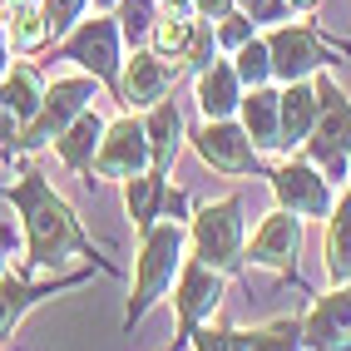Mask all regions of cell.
Masks as SVG:
<instances>
[{
  "mask_svg": "<svg viewBox=\"0 0 351 351\" xmlns=\"http://www.w3.org/2000/svg\"><path fill=\"white\" fill-rule=\"evenodd\" d=\"M238 10L252 20V25H277V20H287V15H292L287 0H238Z\"/></svg>",
  "mask_w": 351,
  "mask_h": 351,
  "instance_id": "1f68e13d",
  "label": "cell"
},
{
  "mask_svg": "<svg viewBox=\"0 0 351 351\" xmlns=\"http://www.w3.org/2000/svg\"><path fill=\"white\" fill-rule=\"evenodd\" d=\"M198 25L203 20H193V15H163V20H154V30H149V50L158 55V60H189V50H193V40H198Z\"/></svg>",
  "mask_w": 351,
  "mask_h": 351,
  "instance_id": "603a6c76",
  "label": "cell"
},
{
  "mask_svg": "<svg viewBox=\"0 0 351 351\" xmlns=\"http://www.w3.org/2000/svg\"><path fill=\"white\" fill-rule=\"evenodd\" d=\"M104 119L95 109H84L75 124H69L60 138H55V149H60V158L69 163V169H89V163H95V154H99V138H104Z\"/></svg>",
  "mask_w": 351,
  "mask_h": 351,
  "instance_id": "ffe728a7",
  "label": "cell"
},
{
  "mask_svg": "<svg viewBox=\"0 0 351 351\" xmlns=\"http://www.w3.org/2000/svg\"><path fill=\"white\" fill-rule=\"evenodd\" d=\"M267 50H272V80H282V84L312 80L326 64V45L317 40L312 25H277L267 35Z\"/></svg>",
  "mask_w": 351,
  "mask_h": 351,
  "instance_id": "30bf717a",
  "label": "cell"
},
{
  "mask_svg": "<svg viewBox=\"0 0 351 351\" xmlns=\"http://www.w3.org/2000/svg\"><path fill=\"white\" fill-rule=\"evenodd\" d=\"M297 252H302V218L277 208V213L263 218V228L252 232L247 243V263L252 267H267V272H292L297 267Z\"/></svg>",
  "mask_w": 351,
  "mask_h": 351,
  "instance_id": "7c38bea8",
  "label": "cell"
},
{
  "mask_svg": "<svg viewBox=\"0 0 351 351\" xmlns=\"http://www.w3.org/2000/svg\"><path fill=\"white\" fill-rule=\"evenodd\" d=\"M346 183H351V173H346Z\"/></svg>",
  "mask_w": 351,
  "mask_h": 351,
  "instance_id": "ab89813d",
  "label": "cell"
},
{
  "mask_svg": "<svg viewBox=\"0 0 351 351\" xmlns=\"http://www.w3.org/2000/svg\"><path fill=\"white\" fill-rule=\"evenodd\" d=\"M232 69H238V80H243L247 89H263V84L272 80V50H267V40L252 35L243 50H238V64H232Z\"/></svg>",
  "mask_w": 351,
  "mask_h": 351,
  "instance_id": "484cf974",
  "label": "cell"
},
{
  "mask_svg": "<svg viewBox=\"0 0 351 351\" xmlns=\"http://www.w3.org/2000/svg\"><path fill=\"white\" fill-rule=\"evenodd\" d=\"M302 322H272L263 332H252V351H302Z\"/></svg>",
  "mask_w": 351,
  "mask_h": 351,
  "instance_id": "f1b7e54d",
  "label": "cell"
},
{
  "mask_svg": "<svg viewBox=\"0 0 351 351\" xmlns=\"http://www.w3.org/2000/svg\"><path fill=\"white\" fill-rule=\"evenodd\" d=\"M5 30H10L15 50H40V45L50 40V25H45V15H40V0H15V5H5Z\"/></svg>",
  "mask_w": 351,
  "mask_h": 351,
  "instance_id": "cb8c5ba5",
  "label": "cell"
},
{
  "mask_svg": "<svg viewBox=\"0 0 351 351\" xmlns=\"http://www.w3.org/2000/svg\"><path fill=\"white\" fill-rule=\"evenodd\" d=\"M0 282H5V263H0Z\"/></svg>",
  "mask_w": 351,
  "mask_h": 351,
  "instance_id": "74e56055",
  "label": "cell"
},
{
  "mask_svg": "<svg viewBox=\"0 0 351 351\" xmlns=\"http://www.w3.org/2000/svg\"><path fill=\"white\" fill-rule=\"evenodd\" d=\"M183 247H189V232H183L178 218H163V223L144 228V247H138V272H134V292H129L124 326L144 322L154 302L163 292H173L178 272H183Z\"/></svg>",
  "mask_w": 351,
  "mask_h": 351,
  "instance_id": "7a4b0ae2",
  "label": "cell"
},
{
  "mask_svg": "<svg viewBox=\"0 0 351 351\" xmlns=\"http://www.w3.org/2000/svg\"><path fill=\"white\" fill-rule=\"evenodd\" d=\"M312 84H317L322 114H317V129H312V138L302 149H307V158L332 183H341L351 173V99H346V89L332 75H312Z\"/></svg>",
  "mask_w": 351,
  "mask_h": 351,
  "instance_id": "3957f363",
  "label": "cell"
},
{
  "mask_svg": "<svg viewBox=\"0 0 351 351\" xmlns=\"http://www.w3.org/2000/svg\"><path fill=\"white\" fill-rule=\"evenodd\" d=\"M119 30L129 45H144L154 30V0H119Z\"/></svg>",
  "mask_w": 351,
  "mask_h": 351,
  "instance_id": "83f0119b",
  "label": "cell"
},
{
  "mask_svg": "<svg viewBox=\"0 0 351 351\" xmlns=\"http://www.w3.org/2000/svg\"><path fill=\"white\" fill-rule=\"evenodd\" d=\"M287 5H292V10H312V5H317V0H287Z\"/></svg>",
  "mask_w": 351,
  "mask_h": 351,
  "instance_id": "d590c367",
  "label": "cell"
},
{
  "mask_svg": "<svg viewBox=\"0 0 351 351\" xmlns=\"http://www.w3.org/2000/svg\"><path fill=\"white\" fill-rule=\"evenodd\" d=\"M99 178H138V173H149L154 169V149H149V129L138 124V119H114L99 138V154L95 163H89Z\"/></svg>",
  "mask_w": 351,
  "mask_h": 351,
  "instance_id": "52a82bcc",
  "label": "cell"
},
{
  "mask_svg": "<svg viewBox=\"0 0 351 351\" xmlns=\"http://www.w3.org/2000/svg\"><path fill=\"white\" fill-rule=\"evenodd\" d=\"M124 203H129V218H134V228H154V218H158V203H163V173H138V178H129V189H124Z\"/></svg>",
  "mask_w": 351,
  "mask_h": 351,
  "instance_id": "d4e9b609",
  "label": "cell"
},
{
  "mask_svg": "<svg viewBox=\"0 0 351 351\" xmlns=\"http://www.w3.org/2000/svg\"><path fill=\"white\" fill-rule=\"evenodd\" d=\"M317 114H322V104H317V84L312 80H297V84L282 89V149L307 144L312 129H317Z\"/></svg>",
  "mask_w": 351,
  "mask_h": 351,
  "instance_id": "e0dca14e",
  "label": "cell"
},
{
  "mask_svg": "<svg viewBox=\"0 0 351 351\" xmlns=\"http://www.w3.org/2000/svg\"><path fill=\"white\" fill-rule=\"evenodd\" d=\"M80 277H55V282H25V277H5L0 282V341H5L10 332H15V322L25 317L35 302H45V297H55L60 287H75Z\"/></svg>",
  "mask_w": 351,
  "mask_h": 351,
  "instance_id": "ac0fdd59",
  "label": "cell"
},
{
  "mask_svg": "<svg viewBox=\"0 0 351 351\" xmlns=\"http://www.w3.org/2000/svg\"><path fill=\"white\" fill-rule=\"evenodd\" d=\"M193 351H252V332H193Z\"/></svg>",
  "mask_w": 351,
  "mask_h": 351,
  "instance_id": "4dcf8cb0",
  "label": "cell"
},
{
  "mask_svg": "<svg viewBox=\"0 0 351 351\" xmlns=\"http://www.w3.org/2000/svg\"><path fill=\"white\" fill-rule=\"evenodd\" d=\"M243 129L257 144V154L263 149H282V95L267 89V84L252 89V95H243Z\"/></svg>",
  "mask_w": 351,
  "mask_h": 351,
  "instance_id": "2e32d148",
  "label": "cell"
},
{
  "mask_svg": "<svg viewBox=\"0 0 351 351\" xmlns=\"http://www.w3.org/2000/svg\"><path fill=\"white\" fill-rule=\"evenodd\" d=\"M272 193H277V208H287L297 218H326L337 208V193H332V178H326L312 158H292L272 173Z\"/></svg>",
  "mask_w": 351,
  "mask_h": 351,
  "instance_id": "8992f818",
  "label": "cell"
},
{
  "mask_svg": "<svg viewBox=\"0 0 351 351\" xmlns=\"http://www.w3.org/2000/svg\"><path fill=\"white\" fill-rule=\"evenodd\" d=\"M198 109H203V119H232V114L243 109V80H238V69L213 60L198 75Z\"/></svg>",
  "mask_w": 351,
  "mask_h": 351,
  "instance_id": "9a60e30c",
  "label": "cell"
},
{
  "mask_svg": "<svg viewBox=\"0 0 351 351\" xmlns=\"http://www.w3.org/2000/svg\"><path fill=\"white\" fill-rule=\"evenodd\" d=\"M144 129H149V149H154V173H169L178 149H183V114H178V104H169V99L154 104Z\"/></svg>",
  "mask_w": 351,
  "mask_h": 351,
  "instance_id": "d6986e66",
  "label": "cell"
},
{
  "mask_svg": "<svg viewBox=\"0 0 351 351\" xmlns=\"http://www.w3.org/2000/svg\"><path fill=\"white\" fill-rule=\"evenodd\" d=\"M95 5H104V10H109V5H119V0H95Z\"/></svg>",
  "mask_w": 351,
  "mask_h": 351,
  "instance_id": "8d00e7d4",
  "label": "cell"
},
{
  "mask_svg": "<svg viewBox=\"0 0 351 351\" xmlns=\"http://www.w3.org/2000/svg\"><path fill=\"white\" fill-rule=\"evenodd\" d=\"M326 277L351 282V193L337 198V208L326 213Z\"/></svg>",
  "mask_w": 351,
  "mask_h": 351,
  "instance_id": "44dd1931",
  "label": "cell"
},
{
  "mask_svg": "<svg viewBox=\"0 0 351 351\" xmlns=\"http://www.w3.org/2000/svg\"><path fill=\"white\" fill-rule=\"evenodd\" d=\"M89 99H99V80H89V75L55 80V89H45L40 114L25 124V134H20V149H45V144H55V138L89 109Z\"/></svg>",
  "mask_w": 351,
  "mask_h": 351,
  "instance_id": "5b68a950",
  "label": "cell"
},
{
  "mask_svg": "<svg viewBox=\"0 0 351 351\" xmlns=\"http://www.w3.org/2000/svg\"><path fill=\"white\" fill-rule=\"evenodd\" d=\"M20 218H25V252L30 267H60V263H89L95 257V243L80 228L75 208H69L45 173H20V183L10 189Z\"/></svg>",
  "mask_w": 351,
  "mask_h": 351,
  "instance_id": "6da1fadb",
  "label": "cell"
},
{
  "mask_svg": "<svg viewBox=\"0 0 351 351\" xmlns=\"http://www.w3.org/2000/svg\"><path fill=\"white\" fill-rule=\"evenodd\" d=\"M193 149H198V158L208 169H218L228 178H247L257 169V144L247 138V129L232 124V119H208L193 134Z\"/></svg>",
  "mask_w": 351,
  "mask_h": 351,
  "instance_id": "ba28073f",
  "label": "cell"
},
{
  "mask_svg": "<svg viewBox=\"0 0 351 351\" xmlns=\"http://www.w3.org/2000/svg\"><path fill=\"white\" fill-rule=\"evenodd\" d=\"M0 5H15V0H0Z\"/></svg>",
  "mask_w": 351,
  "mask_h": 351,
  "instance_id": "f35d334b",
  "label": "cell"
},
{
  "mask_svg": "<svg viewBox=\"0 0 351 351\" xmlns=\"http://www.w3.org/2000/svg\"><path fill=\"white\" fill-rule=\"evenodd\" d=\"M84 10H89V0H40V15H45V25H50V40L69 35L84 20Z\"/></svg>",
  "mask_w": 351,
  "mask_h": 351,
  "instance_id": "4316f807",
  "label": "cell"
},
{
  "mask_svg": "<svg viewBox=\"0 0 351 351\" xmlns=\"http://www.w3.org/2000/svg\"><path fill=\"white\" fill-rule=\"evenodd\" d=\"M178 69L173 60H158L154 50H134L129 69H124V80H119V99L124 109H154L173 95V84H178Z\"/></svg>",
  "mask_w": 351,
  "mask_h": 351,
  "instance_id": "4fadbf2b",
  "label": "cell"
},
{
  "mask_svg": "<svg viewBox=\"0 0 351 351\" xmlns=\"http://www.w3.org/2000/svg\"><path fill=\"white\" fill-rule=\"evenodd\" d=\"M232 5H238V0H193V15H198V20H213V25H218L223 15H232Z\"/></svg>",
  "mask_w": 351,
  "mask_h": 351,
  "instance_id": "836d02e7",
  "label": "cell"
},
{
  "mask_svg": "<svg viewBox=\"0 0 351 351\" xmlns=\"http://www.w3.org/2000/svg\"><path fill=\"white\" fill-rule=\"evenodd\" d=\"M213 35H218V50H228V55H238L243 45H247V40L257 35V25H252L247 15H223L218 25H213Z\"/></svg>",
  "mask_w": 351,
  "mask_h": 351,
  "instance_id": "f546056e",
  "label": "cell"
},
{
  "mask_svg": "<svg viewBox=\"0 0 351 351\" xmlns=\"http://www.w3.org/2000/svg\"><path fill=\"white\" fill-rule=\"evenodd\" d=\"M10 30H5V15H0V80H5V69H10Z\"/></svg>",
  "mask_w": 351,
  "mask_h": 351,
  "instance_id": "e575fe53",
  "label": "cell"
},
{
  "mask_svg": "<svg viewBox=\"0 0 351 351\" xmlns=\"http://www.w3.org/2000/svg\"><path fill=\"white\" fill-rule=\"evenodd\" d=\"M193 252L198 263L218 267L223 277L238 272L247 263V247H243V203L238 198H223V203H208L203 213L193 218Z\"/></svg>",
  "mask_w": 351,
  "mask_h": 351,
  "instance_id": "277c9868",
  "label": "cell"
},
{
  "mask_svg": "<svg viewBox=\"0 0 351 351\" xmlns=\"http://www.w3.org/2000/svg\"><path fill=\"white\" fill-rule=\"evenodd\" d=\"M173 307H178V337H193L203 317H213L223 307V272L208 267V263H183L178 272V292H173Z\"/></svg>",
  "mask_w": 351,
  "mask_h": 351,
  "instance_id": "8fae6325",
  "label": "cell"
},
{
  "mask_svg": "<svg viewBox=\"0 0 351 351\" xmlns=\"http://www.w3.org/2000/svg\"><path fill=\"white\" fill-rule=\"evenodd\" d=\"M0 95H5V104L15 109L20 124H30L40 114V104H45V75L35 64H15V69H5V80H0Z\"/></svg>",
  "mask_w": 351,
  "mask_h": 351,
  "instance_id": "7402d4cb",
  "label": "cell"
},
{
  "mask_svg": "<svg viewBox=\"0 0 351 351\" xmlns=\"http://www.w3.org/2000/svg\"><path fill=\"white\" fill-rule=\"evenodd\" d=\"M302 341L312 351H351V282H337L302 322Z\"/></svg>",
  "mask_w": 351,
  "mask_h": 351,
  "instance_id": "5bb4252c",
  "label": "cell"
},
{
  "mask_svg": "<svg viewBox=\"0 0 351 351\" xmlns=\"http://www.w3.org/2000/svg\"><path fill=\"white\" fill-rule=\"evenodd\" d=\"M20 134H25V124L15 119V109L0 95V149H20Z\"/></svg>",
  "mask_w": 351,
  "mask_h": 351,
  "instance_id": "d6a6232c",
  "label": "cell"
},
{
  "mask_svg": "<svg viewBox=\"0 0 351 351\" xmlns=\"http://www.w3.org/2000/svg\"><path fill=\"white\" fill-rule=\"evenodd\" d=\"M119 40H124V30L114 25L109 15L80 20L75 35L64 40V60H75V64H80V69H89L95 80L114 84V75H119Z\"/></svg>",
  "mask_w": 351,
  "mask_h": 351,
  "instance_id": "9c48e42d",
  "label": "cell"
}]
</instances>
